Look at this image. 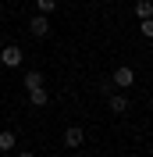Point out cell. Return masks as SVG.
<instances>
[{"label":"cell","mask_w":153,"mask_h":157,"mask_svg":"<svg viewBox=\"0 0 153 157\" xmlns=\"http://www.w3.org/2000/svg\"><path fill=\"white\" fill-rule=\"evenodd\" d=\"M135 18H139V21L153 18V0H139V4H135Z\"/></svg>","instance_id":"obj_7"},{"label":"cell","mask_w":153,"mask_h":157,"mask_svg":"<svg viewBox=\"0 0 153 157\" xmlns=\"http://www.w3.org/2000/svg\"><path fill=\"white\" fill-rule=\"evenodd\" d=\"M43 86V75H39V71H29V75H25V89H39Z\"/></svg>","instance_id":"obj_9"},{"label":"cell","mask_w":153,"mask_h":157,"mask_svg":"<svg viewBox=\"0 0 153 157\" xmlns=\"http://www.w3.org/2000/svg\"><path fill=\"white\" fill-rule=\"evenodd\" d=\"M36 7H39V14H54L57 11V0H36Z\"/></svg>","instance_id":"obj_10"},{"label":"cell","mask_w":153,"mask_h":157,"mask_svg":"<svg viewBox=\"0 0 153 157\" xmlns=\"http://www.w3.org/2000/svg\"><path fill=\"white\" fill-rule=\"evenodd\" d=\"M132 82H135V71L128 68V64H121V68H114V86H118V89H128Z\"/></svg>","instance_id":"obj_4"},{"label":"cell","mask_w":153,"mask_h":157,"mask_svg":"<svg viewBox=\"0 0 153 157\" xmlns=\"http://www.w3.org/2000/svg\"><path fill=\"white\" fill-rule=\"evenodd\" d=\"M0 64H4V68H18V64H21V47L7 43V47L0 50Z\"/></svg>","instance_id":"obj_1"},{"label":"cell","mask_w":153,"mask_h":157,"mask_svg":"<svg viewBox=\"0 0 153 157\" xmlns=\"http://www.w3.org/2000/svg\"><path fill=\"white\" fill-rule=\"evenodd\" d=\"M14 143H18V136H14L11 128H4V132H0V150H14Z\"/></svg>","instance_id":"obj_8"},{"label":"cell","mask_w":153,"mask_h":157,"mask_svg":"<svg viewBox=\"0 0 153 157\" xmlns=\"http://www.w3.org/2000/svg\"><path fill=\"white\" fill-rule=\"evenodd\" d=\"M18 157H36V154H32V150H18Z\"/></svg>","instance_id":"obj_12"},{"label":"cell","mask_w":153,"mask_h":157,"mask_svg":"<svg viewBox=\"0 0 153 157\" xmlns=\"http://www.w3.org/2000/svg\"><path fill=\"white\" fill-rule=\"evenodd\" d=\"M29 32H32L36 39L50 36V18H47V14H32V18H29Z\"/></svg>","instance_id":"obj_2"},{"label":"cell","mask_w":153,"mask_h":157,"mask_svg":"<svg viewBox=\"0 0 153 157\" xmlns=\"http://www.w3.org/2000/svg\"><path fill=\"white\" fill-rule=\"evenodd\" d=\"M47 100H50V93L43 86H39V89H29V104H32V107H47Z\"/></svg>","instance_id":"obj_6"},{"label":"cell","mask_w":153,"mask_h":157,"mask_svg":"<svg viewBox=\"0 0 153 157\" xmlns=\"http://www.w3.org/2000/svg\"><path fill=\"white\" fill-rule=\"evenodd\" d=\"M82 143H86V128L71 125V128H68V132H64V147H68V150H78V147H82Z\"/></svg>","instance_id":"obj_3"},{"label":"cell","mask_w":153,"mask_h":157,"mask_svg":"<svg viewBox=\"0 0 153 157\" xmlns=\"http://www.w3.org/2000/svg\"><path fill=\"white\" fill-rule=\"evenodd\" d=\"M107 107L114 111V114H125V111H128V97H125V93H110V97H107Z\"/></svg>","instance_id":"obj_5"},{"label":"cell","mask_w":153,"mask_h":157,"mask_svg":"<svg viewBox=\"0 0 153 157\" xmlns=\"http://www.w3.org/2000/svg\"><path fill=\"white\" fill-rule=\"evenodd\" d=\"M143 36L153 39V18H143Z\"/></svg>","instance_id":"obj_11"}]
</instances>
